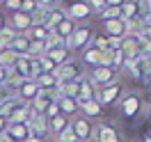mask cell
<instances>
[{
    "label": "cell",
    "instance_id": "f5cc1de1",
    "mask_svg": "<svg viewBox=\"0 0 151 142\" xmlns=\"http://www.w3.org/2000/svg\"><path fill=\"white\" fill-rule=\"evenodd\" d=\"M149 83H151V71H149Z\"/></svg>",
    "mask_w": 151,
    "mask_h": 142
},
{
    "label": "cell",
    "instance_id": "b9f144b4",
    "mask_svg": "<svg viewBox=\"0 0 151 142\" xmlns=\"http://www.w3.org/2000/svg\"><path fill=\"white\" fill-rule=\"evenodd\" d=\"M37 5L44 7V9H53V7L57 5V0H37Z\"/></svg>",
    "mask_w": 151,
    "mask_h": 142
},
{
    "label": "cell",
    "instance_id": "ab89813d",
    "mask_svg": "<svg viewBox=\"0 0 151 142\" xmlns=\"http://www.w3.org/2000/svg\"><path fill=\"white\" fill-rule=\"evenodd\" d=\"M55 115H60V108H57V103L53 101V103L44 110V117H46V119H50V117H55Z\"/></svg>",
    "mask_w": 151,
    "mask_h": 142
},
{
    "label": "cell",
    "instance_id": "e0dca14e",
    "mask_svg": "<svg viewBox=\"0 0 151 142\" xmlns=\"http://www.w3.org/2000/svg\"><path fill=\"white\" fill-rule=\"evenodd\" d=\"M37 92H39L37 83H35V80H25V83L19 87V92H16V99H19V101H25V103H30V101L37 96Z\"/></svg>",
    "mask_w": 151,
    "mask_h": 142
},
{
    "label": "cell",
    "instance_id": "d6986e66",
    "mask_svg": "<svg viewBox=\"0 0 151 142\" xmlns=\"http://www.w3.org/2000/svg\"><path fill=\"white\" fill-rule=\"evenodd\" d=\"M55 103L60 108V115H64V117H73L78 112V103H76V99H66V96H55Z\"/></svg>",
    "mask_w": 151,
    "mask_h": 142
},
{
    "label": "cell",
    "instance_id": "4316f807",
    "mask_svg": "<svg viewBox=\"0 0 151 142\" xmlns=\"http://www.w3.org/2000/svg\"><path fill=\"white\" fill-rule=\"evenodd\" d=\"M83 60H85L87 64H92V66H101V60H103V50H96L94 46L87 48L85 55H83Z\"/></svg>",
    "mask_w": 151,
    "mask_h": 142
},
{
    "label": "cell",
    "instance_id": "7402d4cb",
    "mask_svg": "<svg viewBox=\"0 0 151 142\" xmlns=\"http://www.w3.org/2000/svg\"><path fill=\"white\" fill-rule=\"evenodd\" d=\"M7 48H9V50H14L16 55H28V48H30L28 35H16V37L12 39V44H9Z\"/></svg>",
    "mask_w": 151,
    "mask_h": 142
},
{
    "label": "cell",
    "instance_id": "603a6c76",
    "mask_svg": "<svg viewBox=\"0 0 151 142\" xmlns=\"http://www.w3.org/2000/svg\"><path fill=\"white\" fill-rule=\"evenodd\" d=\"M66 126H69V117H64V115H55V117L48 119V131H50V135H60Z\"/></svg>",
    "mask_w": 151,
    "mask_h": 142
},
{
    "label": "cell",
    "instance_id": "30bf717a",
    "mask_svg": "<svg viewBox=\"0 0 151 142\" xmlns=\"http://www.w3.org/2000/svg\"><path fill=\"white\" fill-rule=\"evenodd\" d=\"M140 108H142V99L137 94L124 96V101H122V112H124V117H128V119L137 117V115H140Z\"/></svg>",
    "mask_w": 151,
    "mask_h": 142
},
{
    "label": "cell",
    "instance_id": "8fae6325",
    "mask_svg": "<svg viewBox=\"0 0 151 142\" xmlns=\"http://www.w3.org/2000/svg\"><path fill=\"white\" fill-rule=\"evenodd\" d=\"M94 99V85H92V80L89 78H78V96H76V103L78 108L87 101H92Z\"/></svg>",
    "mask_w": 151,
    "mask_h": 142
},
{
    "label": "cell",
    "instance_id": "cb8c5ba5",
    "mask_svg": "<svg viewBox=\"0 0 151 142\" xmlns=\"http://www.w3.org/2000/svg\"><path fill=\"white\" fill-rule=\"evenodd\" d=\"M78 110H80V112H83V117H87V119H92V117H101V103H99L96 99H92V101L83 103Z\"/></svg>",
    "mask_w": 151,
    "mask_h": 142
},
{
    "label": "cell",
    "instance_id": "681fc988",
    "mask_svg": "<svg viewBox=\"0 0 151 142\" xmlns=\"http://www.w3.org/2000/svg\"><path fill=\"white\" fill-rule=\"evenodd\" d=\"M25 142H46V140H39V138H28Z\"/></svg>",
    "mask_w": 151,
    "mask_h": 142
},
{
    "label": "cell",
    "instance_id": "ba28073f",
    "mask_svg": "<svg viewBox=\"0 0 151 142\" xmlns=\"http://www.w3.org/2000/svg\"><path fill=\"white\" fill-rule=\"evenodd\" d=\"M64 19H66V12H64V9H60V7H53V9H48V12H46L44 21H41V23H37V25H44L48 32H53V30H55Z\"/></svg>",
    "mask_w": 151,
    "mask_h": 142
},
{
    "label": "cell",
    "instance_id": "7dc6e473",
    "mask_svg": "<svg viewBox=\"0 0 151 142\" xmlns=\"http://www.w3.org/2000/svg\"><path fill=\"white\" fill-rule=\"evenodd\" d=\"M142 37H144V39H149V41H151V28H144V30H142Z\"/></svg>",
    "mask_w": 151,
    "mask_h": 142
},
{
    "label": "cell",
    "instance_id": "816d5d0a",
    "mask_svg": "<svg viewBox=\"0 0 151 142\" xmlns=\"http://www.w3.org/2000/svg\"><path fill=\"white\" fill-rule=\"evenodd\" d=\"M142 142H151V135H144V138H142Z\"/></svg>",
    "mask_w": 151,
    "mask_h": 142
},
{
    "label": "cell",
    "instance_id": "8992f818",
    "mask_svg": "<svg viewBox=\"0 0 151 142\" xmlns=\"http://www.w3.org/2000/svg\"><path fill=\"white\" fill-rule=\"evenodd\" d=\"M94 142H122V135L119 131L110 126V124H101V126H96L94 128Z\"/></svg>",
    "mask_w": 151,
    "mask_h": 142
},
{
    "label": "cell",
    "instance_id": "8d00e7d4",
    "mask_svg": "<svg viewBox=\"0 0 151 142\" xmlns=\"http://www.w3.org/2000/svg\"><path fill=\"white\" fill-rule=\"evenodd\" d=\"M57 142H78V140H76V135H73V131H71V124L57 135Z\"/></svg>",
    "mask_w": 151,
    "mask_h": 142
},
{
    "label": "cell",
    "instance_id": "e575fe53",
    "mask_svg": "<svg viewBox=\"0 0 151 142\" xmlns=\"http://www.w3.org/2000/svg\"><path fill=\"white\" fill-rule=\"evenodd\" d=\"M37 9H39L37 0H21V7H19V12H25V14H35Z\"/></svg>",
    "mask_w": 151,
    "mask_h": 142
},
{
    "label": "cell",
    "instance_id": "db71d44e",
    "mask_svg": "<svg viewBox=\"0 0 151 142\" xmlns=\"http://www.w3.org/2000/svg\"><path fill=\"white\" fill-rule=\"evenodd\" d=\"M149 9H151V0H149Z\"/></svg>",
    "mask_w": 151,
    "mask_h": 142
},
{
    "label": "cell",
    "instance_id": "4fadbf2b",
    "mask_svg": "<svg viewBox=\"0 0 151 142\" xmlns=\"http://www.w3.org/2000/svg\"><path fill=\"white\" fill-rule=\"evenodd\" d=\"M119 94H122V87L117 85V83H112V85H105L101 92H99V103L101 105H112L117 99H119Z\"/></svg>",
    "mask_w": 151,
    "mask_h": 142
},
{
    "label": "cell",
    "instance_id": "7c38bea8",
    "mask_svg": "<svg viewBox=\"0 0 151 142\" xmlns=\"http://www.w3.org/2000/svg\"><path fill=\"white\" fill-rule=\"evenodd\" d=\"M5 133L12 138V142H25L28 138H32L30 135V128L28 124H7V128H5Z\"/></svg>",
    "mask_w": 151,
    "mask_h": 142
},
{
    "label": "cell",
    "instance_id": "f35d334b",
    "mask_svg": "<svg viewBox=\"0 0 151 142\" xmlns=\"http://www.w3.org/2000/svg\"><path fill=\"white\" fill-rule=\"evenodd\" d=\"M87 7H89V9H94V12H99V14H101V12L105 9V0H89V2H87Z\"/></svg>",
    "mask_w": 151,
    "mask_h": 142
},
{
    "label": "cell",
    "instance_id": "60d3db41",
    "mask_svg": "<svg viewBox=\"0 0 151 142\" xmlns=\"http://www.w3.org/2000/svg\"><path fill=\"white\" fill-rule=\"evenodd\" d=\"M92 46H94L96 50H108V37H96Z\"/></svg>",
    "mask_w": 151,
    "mask_h": 142
},
{
    "label": "cell",
    "instance_id": "ee69618b",
    "mask_svg": "<svg viewBox=\"0 0 151 142\" xmlns=\"http://www.w3.org/2000/svg\"><path fill=\"white\" fill-rule=\"evenodd\" d=\"M124 2H126V0H105V7H119Z\"/></svg>",
    "mask_w": 151,
    "mask_h": 142
},
{
    "label": "cell",
    "instance_id": "d590c367",
    "mask_svg": "<svg viewBox=\"0 0 151 142\" xmlns=\"http://www.w3.org/2000/svg\"><path fill=\"white\" fill-rule=\"evenodd\" d=\"M140 57H147V60L151 57V41L144 39L142 35H140Z\"/></svg>",
    "mask_w": 151,
    "mask_h": 142
},
{
    "label": "cell",
    "instance_id": "7a4b0ae2",
    "mask_svg": "<svg viewBox=\"0 0 151 142\" xmlns=\"http://www.w3.org/2000/svg\"><path fill=\"white\" fill-rule=\"evenodd\" d=\"M124 66H126V71H128V74H131L135 80H144V78H149V71H151V60H147V57L124 60Z\"/></svg>",
    "mask_w": 151,
    "mask_h": 142
},
{
    "label": "cell",
    "instance_id": "484cf974",
    "mask_svg": "<svg viewBox=\"0 0 151 142\" xmlns=\"http://www.w3.org/2000/svg\"><path fill=\"white\" fill-rule=\"evenodd\" d=\"M105 30H108V35L110 37H119L122 39L126 32H124V21L122 19H110V21H105Z\"/></svg>",
    "mask_w": 151,
    "mask_h": 142
},
{
    "label": "cell",
    "instance_id": "4dcf8cb0",
    "mask_svg": "<svg viewBox=\"0 0 151 142\" xmlns=\"http://www.w3.org/2000/svg\"><path fill=\"white\" fill-rule=\"evenodd\" d=\"M16 53L14 50H9V48H2L0 50V66H5V69H12L14 66V62H16Z\"/></svg>",
    "mask_w": 151,
    "mask_h": 142
},
{
    "label": "cell",
    "instance_id": "52a82bcc",
    "mask_svg": "<svg viewBox=\"0 0 151 142\" xmlns=\"http://www.w3.org/2000/svg\"><path fill=\"white\" fill-rule=\"evenodd\" d=\"M53 76L57 78V83H66V80H78V78H80V69H78L73 62H66V64L55 66Z\"/></svg>",
    "mask_w": 151,
    "mask_h": 142
},
{
    "label": "cell",
    "instance_id": "9f6ffc18",
    "mask_svg": "<svg viewBox=\"0 0 151 142\" xmlns=\"http://www.w3.org/2000/svg\"><path fill=\"white\" fill-rule=\"evenodd\" d=\"M149 119H151V112H149Z\"/></svg>",
    "mask_w": 151,
    "mask_h": 142
},
{
    "label": "cell",
    "instance_id": "6da1fadb",
    "mask_svg": "<svg viewBox=\"0 0 151 142\" xmlns=\"http://www.w3.org/2000/svg\"><path fill=\"white\" fill-rule=\"evenodd\" d=\"M69 124H71V131H73L78 142H92V138H94V124H92V119L73 117V122H69Z\"/></svg>",
    "mask_w": 151,
    "mask_h": 142
},
{
    "label": "cell",
    "instance_id": "11a10c76",
    "mask_svg": "<svg viewBox=\"0 0 151 142\" xmlns=\"http://www.w3.org/2000/svg\"><path fill=\"white\" fill-rule=\"evenodd\" d=\"M0 2H2V5H5V0H0Z\"/></svg>",
    "mask_w": 151,
    "mask_h": 142
},
{
    "label": "cell",
    "instance_id": "1f68e13d",
    "mask_svg": "<svg viewBox=\"0 0 151 142\" xmlns=\"http://www.w3.org/2000/svg\"><path fill=\"white\" fill-rule=\"evenodd\" d=\"M46 55V44L44 41H30V48H28V57L30 60H37V57Z\"/></svg>",
    "mask_w": 151,
    "mask_h": 142
},
{
    "label": "cell",
    "instance_id": "f1b7e54d",
    "mask_svg": "<svg viewBox=\"0 0 151 142\" xmlns=\"http://www.w3.org/2000/svg\"><path fill=\"white\" fill-rule=\"evenodd\" d=\"M73 30H76L73 21H71V19H64V21H62V23H60V25H57L55 30H53V32H57V35H60L62 39H69V37H71V32H73Z\"/></svg>",
    "mask_w": 151,
    "mask_h": 142
},
{
    "label": "cell",
    "instance_id": "5b68a950",
    "mask_svg": "<svg viewBox=\"0 0 151 142\" xmlns=\"http://www.w3.org/2000/svg\"><path fill=\"white\" fill-rule=\"evenodd\" d=\"M89 37H92V30L89 28H76L71 32V37L66 39V48L69 50H80L89 44Z\"/></svg>",
    "mask_w": 151,
    "mask_h": 142
},
{
    "label": "cell",
    "instance_id": "f6af8a7d",
    "mask_svg": "<svg viewBox=\"0 0 151 142\" xmlns=\"http://www.w3.org/2000/svg\"><path fill=\"white\" fill-rule=\"evenodd\" d=\"M5 76H7V69L0 66V87H2V83H5Z\"/></svg>",
    "mask_w": 151,
    "mask_h": 142
},
{
    "label": "cell",
    "instance_id": "5bb4252c",
    "mask_svg": "<svg viewBox=\"0 0 151 142\" xmlns=\"http://www.w3.org/2000/svg\"><path fill=\"white\" fill-rule=\"evenodd\" d=\"M12 69H14L23 80H32V60H30L28 55H19Z\"/></svg>",
    "mask_w": 151,
    "mask_h": 142
},
{
    "label": "cell",
    "instance_id": "7bdbcfd3",
    "mask_svg": "<svg viewBox=\"0 0 151 142\" xmlns=\"http://www.w3.org/2000/svg\"><path fill=\"white\" fill-rule=\"evenodd\" d=\"M5 7H7V9H12V12H19L21 0H5Z\"/></svg>",
    "mask_w": 151,
    "mask_h": 142
},
{
    "label": "cell",
    "instance_id": "f546056e",
    "mask_svg": "<svg viewBox=\"0 0 151 142\" xmlns=\"http://www.w3.org/2000/svg\"><path fill=\"white\" fill-rule=\"evenodd\" d=\"M16 35H19V32H16L14 28H9V25H5V28L0 30V50L9 46V44H12V39L16 37Z\"/></svg>",
    "mask_w": 151,
    "mask_h": 142
},
{
    "label": "cell",
    "instance_id": "ac0fdd59",
    "mask_svg": "<svg viewBox=\"0 0 151 142\" xmlns=\"http://www.w3.org/2000/svg\"><path fill=\"white\" fill-rule=\"evenodd\" d=\"M46 57L53 62L55 66H60V64H66L69 62V57H71V50L66 46H62V48H50V50H46Z\"/></svg>",
    "mask_w": 151,
    "mask_h": 142
},
{
    "label": "cell",
    "instance_id": "c3c4849f",
    "mask_svg": "<svg viewBox=\"0 0 151 142\" xmlns=\"http://www.w3.org/2000/svg\"><path fill=\"white\" fill-rule=\"evenodd\" d=\"M0 142H12V138L7 135V133H0Z\"/></svg>",
    "mask_w": 151,
    "mask_h": 142
},
{
    "label": "cell",
    "instance_id": "836d02e7",
    "mask_svg": "<svg viewBox=\"0 0 151 142\" xmlns=\"http://www.w3.org/2000/svg\"><path fill=\"white\" fill-rule=\"evenodd\" d=\"M46 37H48V30L44 28V25H32L30 28V41H46Z\"/></svg>",
    "mask_w": 151,
    "mask_h": 142
},
{
    "label": "cell",
    "instance_id": "f907efd6",
    "mask_svg": "<svg viewBox=\"0 0 151 142\" xmlns=\"http://www.w3.org/2000/svg\"><path fill=\"white\" fill-rule=\"evenodd\" d=\"M5 28V16H2V14H0V30Z\"/></svg>",
    "mask_w": 151,
    "mask_h": 142
},
{
    "label": "cell",
    "instance_id": "83f0119b",
    "mask_svg": "<svg viewBox=\"0 0 151 142\" xmlns=\"http://www.w3.org/2000/svg\"><path fill=\"white\" fill-rule=\"evenodd\" d=\"M16 105H19V99H16V96H9L7 101H2V103H0V117H5V119L9 122V117H12V112H14Z\"/></svg>",
    "mask_w": 151,
    "mask_h": 142
},
{
    "label": "cell",
    "instance_id": "9a60e30c",
    "mask_svg": "<svg viewBox=\"0 0 151 142\" xmlns=\"http://www.w3.org/2000/svg\"><path fill=\"white\" fill-rule=\"evenodd\" d=\"M30 115H32V108H30V103H25V101H19V105L14 108V112H12L9 122L12 124H28Z\"/></svg>",
    "mask_w": 151,
    "mask_h": 142
},
{
    "label": "cell",
    "instance_id": "d4e9b609",
    "mask_svg": "<svg viewBox=\"0 0 151 142\" xmlns=\"http://www.w3.org/2000/svg\"><path fill=\"white\" fill-rule=\"evenodd\" d=\"M119 16H122V21H128V19H135V16H140L135 0H126L124 5H119Z\"/></svg>",
    "mask_w": 151,
    "mask_h": 142
},
{
    "label": "cell",
    "instance_id": "9c48e42d",
    "mask_svg": "<svg viewBox=\"0 0 151 142\" xmlns=\"http://www.w3.org/2000/svg\"><path fill=\"white\" fill-rule=\"evenodd\" d=\"M89 80H92V85H112L114 80V71L110 69V66H94V71H92V76H89Z\"/></svg>",
    "mask_w": 151,
    "mask_h": 142
},
{
    "label": "cell",
    "instance_id": "3957f363",
    "mask_svg": "<svg viewBox=\"0 0 151 142\" xmlns=\"http://www.w3.org/2000/svg\"><path fill=\"white\" fill-rule=\"evenodd\" d=\"M28 128H30V135H32V138H39V140H46L48 135H50V131H48V119L44 115H37V112L30 115Z\"/></svg>",
    "mask_w": 151,
    "mask_h": 142
},
{
    "label": "cell",
    "instance_id": "74e56055",
    "mask_svg": "<svg viewBox=\"0 0 151 142\" xmlns=\"http://www.w3.org/2000/svg\"><path fill=\"white\" fill-rule=\"evenodd\" d=\"M101 19H103V21H110V19H122V16H119V7H105V9L101 12Z\"/></svg>",
    "mask_w": 151,
    "mask_h": 142
},
{
    "label": "cell",
    "instance_id": "2e32d148",
    "mask_svg": "<svg viewBox=\"0 0 151 142\" xmlns=\"http://www.w3.org/2000/svg\"><path fill=\"white\" fill-rule=\"evenodd\" d=\"M12 25H14V30H19V32H25V30H30L35 25V19H32V14H25V12H14Z\"/></svg>",
    "mask_w": 151,
    "mask_h": 142
},
{
    "label": "cell",
    "instance_id": "ffe728a7",
    "mask_svg": "<svg viewBox=\"0 0 151 142\" xmlns=\"http://www.w3.org/2000/svg\"><path fill=\"white\" fill-rule=\"evenodd\" d=\"M89 14H92V9L87 7V2H73V5L69 7L66 19H71V21H83V19H87Z\"/></svg>",
    "mask_w": 151,
    "mask_h": 142
},
{
    "label": "cell",
    "instance_id": "277c9868",
    "mask_svg": "<svg viewBox=\"0 0 151 142\" xmlns=\"http://www.w3.org/2000/svg\"><path fill=\"white\" fill-rule=\"evenodd\" d=\"M119 50H122L124 60H135L140 57V35H126L122 37V44H119Z\"/></svg>",
    "mask_w": 151,
    "mask_h": 142
},
{
    "label": "cell",
    "instance_id": "d6a6232c",
    "mask_svg": "<svg viewBox=\"0 0 151 142\" xmlns=\"http://www.w3.org/2000/svg\"><path fill=\"white\" fill-rule=\"evenodd\" d=\"M46 50H50V48H62V46H66V39H62L57 32H48V37H46Z\"/></svg>",
    "mask_w": 151,
    "mask_h": 142
},
{
    "label": "cell",
    "instance_id": "bcb514c9",
    "mask_svg": "<svg viewBox=\"0 0 151 142\" xmlns=\"http://www.w3.org/2000/svg\"><path fill=\"white\" fill-rule=\"evenodd\" d=\"M7 119H5V117H0V133H5V128H7Z\"/></svg>",
    "mask_w": 151,
    "mask_h": 142
},
{
    "label": "cell",
    "instance_id": "44dd1931",
    "mask_svg": "<svg viewBox=\"0 0 151 142\" xmlns=\"http://www.w3.org/2000/svg\"><path fill=\"white\" fill-rule=\"evenodd\" d=\"M32 80L37 83L39 89H46V92H55L57 85H60V83H57V78L53 76V74H39V76L32 78Z\"/></svg>",
    "mask_w": 151,
    "mask_h": 142
}]
</instances>
